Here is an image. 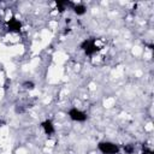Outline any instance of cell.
<instances>
[{
  "instance_id": "9",
  "label": "cell",
  "mask_w": 154,
  "mask_h": 154,
  "mask_svg": "<svg viewBox=\"0 0 154 154\" xmlns=\"http://www.w3.org/2000/svg\"><path fill=\"white\" fill-rule=\"evenodd\" d=\"M143 154H153V152H152L150 149H148V148H144V150H143Z\"/></svg>"
},
{
  "instance_id": "6",
  "label": "cell",
  "mask_w": 154,
  "mask_h": 154,
  "mask_svg": "<svg viewBox=\"0 0 154 154\" xmlns=\"http://www.w3.org/2000/svg\"><path fill=\"white\" fill-rule=\"evenodd\" d=\"M72 8H73V11H75V13H76V14H84V13H85V11H87L85 6H84V5H82V4L73 5V6H72Z\"/></svg>"
},
{
  "instance_id": "4",
  "label": "cell",
  "mask_w": 154,
  "mask_h": 154,
  "mask_svg": "<svg viewBox=\"0 0 154 154\" xmlns=\"http://www.w3.org/2000/svg\"><path fill=\"white\" fill-rule=\"evenodd\" d=\"M7 29H8L10 31L18 32V31H20V29H22V23H20L18 19H16V18H11V19L7 22Z\"/></svg>"
},
{
  "instance_id": "8",
  "label": "cell",
  "mask_w": 154,
  "mask_h": 154,
  "mask_svg": "<svg viewBox=\"0 0 154 154\" xmlns=\"http://www.w3.org/2000/svg\"><path fill=\"white\" fill-rule=\"evenodd\" d=\"M23 85H24L25 89H34V87H35V84L32 82H24Z\"/></svg>"
},
{
  "instance_id": "7",
  "label": "cell",
  "mask_w": 154,
  "mask_h": 154,
  "mask_svg": "<svg viewBox=\"0 0 154 154\" xmlns=\"http://www.w3.org/2000/svg\"><path fill=\"white\" fill-rule=\"evenodd\" d=\"M124 150H125L126 154H132L134 150H135V148H134L132 144H125V146H124Z\"/></svg>"
},
{
  "instance_id": "2",
  "label": "cell",
  "mask_w": 154,
  "mask_h": 154,
  "mask_svg": "<svg viewBox=\"0 0 154 154\" xmlns=\"http://www.w3.org/2000/svg\"><path fill=\"white\" fill-rule=\"evenodd\" d=\"M81 49L88 54V55H93L94 53H96L99 51L96 43H95V38H87L81 43Z\"/></svg>"
},
{
  "instance_id": "3",
  "label": "cell",
  "mask_w": 154,
  "mask_h": 154,
  "mask_svg": "<svg viewBox=\"0 0 154 154\" xmlns=\"http://www.w3.org/2000/svg\"><path fill=\"white\" fill-rule=\"evenodd\" d=\"M69 117L73 122H85L87 118H88V116L83 111H81V109H78L76 107H73V108H71L69 111Z\"/></svg>"
},
{
  "instance_id": "5",
  "label": "cell",
  "mask_w": 154,
  "mask_h": 154,
  "mask_svg": "<svg viewBox=\"0 0 154 154\" xmlns=\"http://www.w3.org/2000/svg\"><path fill=\"white\" fill-rule=\"evenodd\" d=\"M41 126H42L43 131H45L47 135H52V134H54V131H55V129H54V125H53V123H52L49 119H47V120L42 122Z\"/></svg>"
},
{
  "instance_id": "1",
  "label": "cell",
  "mask_w": 154,
  "mask_h": 154,
  "mask_svg": "<svg viewBox=\"0 0 154 154\" xmlns=\"http://www.w3.org/2000/svg\"><path fill=\"white\" fill-rule=\"evenodd\" d=\"M97 148L102 154H118L119 153V147L116 143H112V142H108V141L99 142Z\"/></svg>"
}]
</instances>
